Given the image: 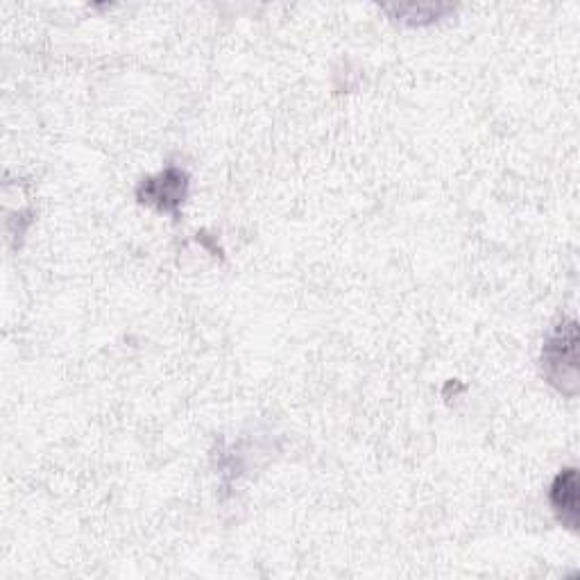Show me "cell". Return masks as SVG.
Returning <instances> with one entry per match:
<instances>
[{"label": "cell", "mask_w": 580, "mask_h": 580, "mask_svg": "<svg viewBox=\"0 0 580 580\" xmlns=\"http://www.w3.org/2000/svg\"><path fill=\"white\" fill-rule=\"evenodd\" d=\"M576 343V324L569 322L544 345V372L560 390H565V383L576 386Z\"/></svg>", "instance_id": "1"}, {"label": "cell", "mask_w": 580, "mask_h": 580, "mask_svg": "<svg viewBox=\"0 0 580 580\" xmlns=\"http://www.w3.org/2000/svg\"><path fill=\"white\" fill-rule=\"evenodd\" d=\"M186 189V175L179 173V170H166L159 179H150L148 184L143 186V202L148 204H159L161 211H173L179 202L184 198Z\"/></svg>", "instance_id": "2"}, {"label": "cell", "mask_w": 580, "mask_h": 580, "mask_svg": "<svg viewBox=\"0 0 580 580\" xmlns=\"http://www.w3.org/2000/svg\"><path fill=\"white\" fill-rule=\"evenodd\" d=\"M551 503L562 524L578 528V476L576 469H565L551 488Z\"/></svg>", "instance_id": "3"}, {"label": "cell", "mask_w": 580, "mask_h": 580, "mask_svg": "<svg viewBox=\"0 0 580 580\" xmlns=\"http://www.w3.org/2000/svg\"><path fill=\"white\" fill-rule=\"evenodd\" d=\"M388 12H395L397 16H402V19H411V23H422V16L426 19H438L442 12H447L449 7L445 5H399L395 10H390L386 7Z\"/></svg>", "instance_id": "4"}]
</instances>
